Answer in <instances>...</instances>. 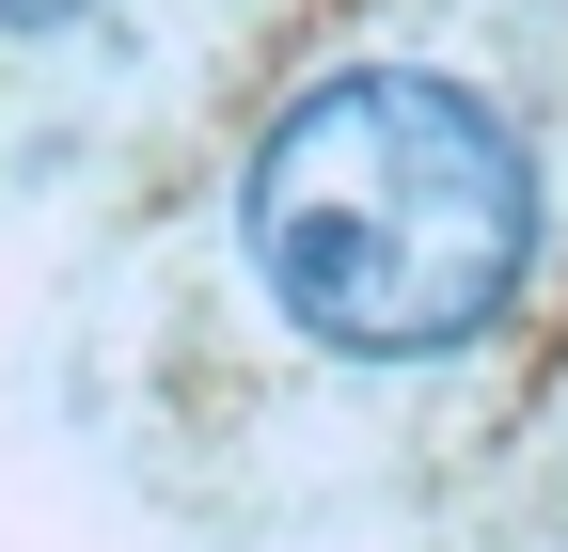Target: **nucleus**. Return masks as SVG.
<instances>
[{"instance_id":"nucleus-1","label":"nucleus","mask_w":568,"mask_h":552,"mask_svg":"<svg viewBox=\"0 0 568 552\" xmlns=\"http://www.w3.org/2000/svg\"><path fill=\"white\" fill-rule=\"evenodd\" d=\"M568 316V0H379L142 268L159 473L268 521L474 458Z\"/></svg>"},{"instance_id":"nucleus-2","label":"nucleus","mask_w":568,"mask_h":552,"mask_svg":"<svg viewBox=\"0 0 568 552\" xmlns=\"http://www.w3.org/2000/svg\"><path fill=\"white\" fill-rule=\"evenodd\" d=\"M426 552H568V379L521 395L458 473H443V521Z\"/></svg>"},{"instance_id":"nucleus-3","label":"nucleus","mask_w":568,"mask_h":552,"mask_svg":"<svg viewBox=\"0 0 568 552\" xmlns=\"http://www.w3.org/2000/svg\"><path fill=\"white\" fill-rule=\"evenodd\" d=\"M63 17H95V0H0V48H17V32H63Z\"/></svg>"}]
</instances>
